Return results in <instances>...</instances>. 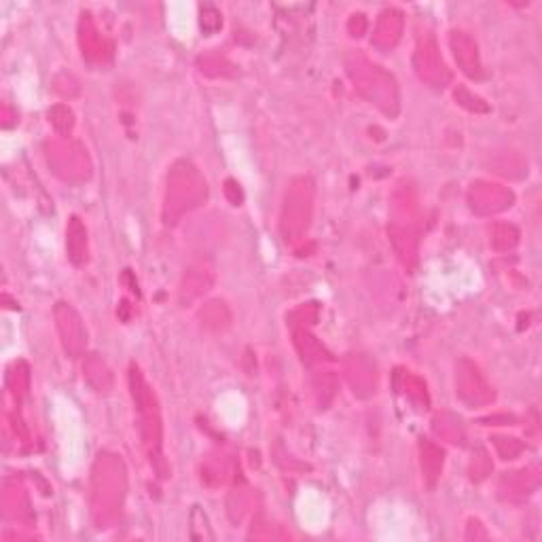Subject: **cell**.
<instances>
[{"instance_id": "obj_1", "label": "cell", "mask_w": 542, "mask_h": 542, "mask_svg": "<svg viewBox=\"0 0 542 542\" xmlns=\"http://www.w3.org/2000/svg\"><path fill=\"white\" fill-rule=\"evenodd\" d=\"M206 198V181L189 161H181L172 168L168 176V195H165V223H176V218L199 206Z\"/></svg>"}, {"instance_id": "obj_2", "label": "cell", "mask_w": 542, "mask_h": 542, "mask_svg": "<svg viewBox=\"0 0 542 542\" xmlns=\"http://www.w3.org/2000/svg\"><path fill=\"white\" fill-rule=\"evenodd\" d=\"M130 385H131V396L138 407V413L142 418V436L144 445L148 449L151 455V462H155L157 469H161V419H159V409L155 394L148 388L144 377L138 371V367H131L130 371Z\"/></svg>"}, {"instance_id": "obj_3", "label": "cell", "mask_w": 542, "mask_h": 542, "mask_svg": "<svg viewBox=\"0 0 542 542\" xmlns=\"http://www.w3.org/2000/svg\"><path fill=\"white\" fill-rule=\"evenodd\" d=\"M311 182L308 178H299L292 182L291 191L286 193L284 201V215H282V232H284L286 240L288 235H301L309 224L311 215Z\"/></svg>"}, {"instance_id": "obj_4", "label": "cell", "mask_w": 542, "mask_h": 542, "mask_svg": "<svg viewBox=\"0 0 542 542\" xmlns=\"http://www.w3.org/2000/svg\"><path fill=\"white\" fill-rule=\"evenodd\" d=\"M55 322L66 354L77 359V356L83 354L85 345H88V331H85L83 320H80V316L68 303H57Z\"/></svg>"}, {"instance_id": "obj_5", "label": "cell", "mask_w": 542, "mask_h": 542, "mask_svg": "<svg viewBox=\"0 0 542 542\" xmlns=\"http://www.w3.org/2000/svg\"><path fill=\"white\" fill-rule=\"evenodd\" d=\"M66 248H68V258L74 265H83L88 261V229L83 227L80 218H71L66 232Z\"/></svg>"}, {"instance_id": "obj_6", "label": "cell", "mask_w": 542, "mask_h": 542, "mask_svg": "<svg viewBox=\"0 0 542 542\" xmlns=\"http://www.w3.org/2000/svg\"><path fill=\"white\" fill-rule=\"evenodd\" d=\"M452 45L455 49V60L460 62L462 71L469 77H478L481 68H478V57H477V45L470 38L464 37V32H453Z\"/></svg>"}, {"instance_id": "obj_7", "label": "cell", "mask_w": 542, "mask_h": 542, "mask_svg": "<svg viewBox=\"0 0 542 542\" xmlns=\"http://www.w3.org/2000/svg\"><path fill=\"white\" fill-rule=\"evenodd\" d=\"M210 282H212L210 271H206V269L189 271V274L184 275V284L181 288L182 301H184V297H187V301H191V299L201 295V292H206L207 286H210Z\"/></svg>"}, {"instance_id": "obj_8", "label": "cell", "mask_w": 542, "mask_h": 542, "mask_svg": "<svg viewBox=\"0 0 542 542\" xmlns=\"http://www.w3.org/2000/svg\"><path fill=\"white\" fill-rule=\"evenodd\" d=\"M422 466L426 470V478H428V483L432 486L443 470V452L432 447L430 443H426V445H422Z\"/></svg>"}]
</instances>
